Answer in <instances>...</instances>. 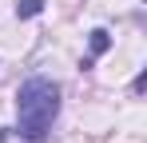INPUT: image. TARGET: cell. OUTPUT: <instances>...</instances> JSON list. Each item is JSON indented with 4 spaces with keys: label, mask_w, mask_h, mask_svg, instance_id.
<instances>
[{
    "label": "cell",
    "mask_w": 147,
    "mask_h": 143,
    "mask_svg": "<svg viewBox=\"0 0 147 143\" xmlns=\"http://www.w3.org/2000/svg\"><path fill=\"white\" fill-rule=\"evenodd\" d=\"M40 8H44V0H20V4H16V16H20V20H32Z\"/></svg>",
    "instance_id": "cell-2"
},
{
    "label": "cell",
    "mask_w": 147,
    "mask_h": 143,
    "mask_svg": "<svg viewBox=\"0 0 147 143\" xmlns=\"http://www.w3.org/2000/svg\"><path fill=\"white\" fill-rule=\"evenodd\" d=\"M56 115H60V88L44 76L24 80L20 92H16V131H20V139H28V143L48 139Z\"/></svg>",
    "instance_id": "cell-1"
},
{
    "label": "cell",
    "mask_w": 147,
    "mask_h": 143,
    "mask_svg": "<svg viewBox=\"0 0 147 143\" xmlns=\"http://www.w3.org/2000/svg\"><path fill=\"white\" fill-rule=\"evenodd\" d=\"M107 44H111V36H107L103 28H96V32H92V56H103Z\"/></svg>",
    "instance_id": "cell-3"
}]
</instances>
